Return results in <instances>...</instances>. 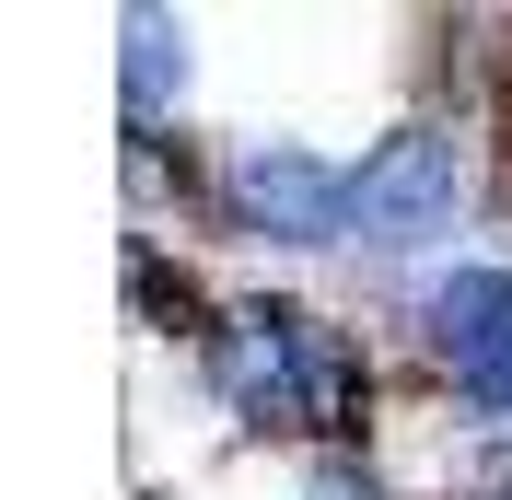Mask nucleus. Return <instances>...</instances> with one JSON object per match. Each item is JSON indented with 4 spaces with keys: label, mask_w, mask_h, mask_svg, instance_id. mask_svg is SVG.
Segmentation results:
<instances>
[{
    "label": "nucleus",
    "mask_w": 512,
    "mask_h": 500,
    "mask_svg": "<svg viewBox=\"0 0 512 500\" xmlns=\"http://www.w3.org/2000/svg\"><path fill=\"white\" fill-rule=\"evenodd\" d=\"M419 338L454 373V396L501 419L512 407V268H443L419 291Z\"/></svg>",
    "instance_id": "obj_4"
},
{
    "label": "nucleus",
    "mask_w": 512,
    "mask_h": 500,
    "mask_svg": "<svg viewBox=\"0 0 512 500\" xmlns=\"http://www.w3.org/2000/svg\"><path fill=\"white\" fill-rule=\"evenodd\" d=\"M128 303L152 314V326H163V314H175V326H187V314H198V291H187V280H175V268H163V256H152V245H128Z\"/></svg>",
    "instance_id": "obj_6"
},
{
    "label": "nucleus",
    "mask_w": 512,
    "mask_h": 500,
    "mask_svg": "<svg viewBox=\"0 0 512 500\" xmlns=\"http://www.w3.org/2000/svg\"><path fill=\"white\" fill-rule=\"evenodd\" d=\"M303 500H384V477L361 466V454H315V466H303Z\"/></svg>",
    "instance_id": "obj_7"
},
{
    "label": "nucleus",
    "mask_w": 512,
    "mask_h": 500,
    "mask_svg": "<svg viewBox=\"0 0 512 500\" xmlns=\"http://www.w3.org/2000/svg\"><path fill=\"white\" fill-rule=\"evenodd\" d=\"M175 94H187V35L163 12H128V128H152Z\"/></svg>",
    "instance_id": "obj_5"
},
{
    "label": "nucleus",
    "mask_w": 512,
    "mask_h": 500,
    "mask_svg": "<svg viewBox=\"0 0 512 500\" xmlns=\"http://www.w3.org/2000/svg\"><path fill=\"white\" fill-rule=\"evenodd\" d=\"M454 198H466V152H454V128H396L373 140V163L350 175V245L373 256H408L431 233H454Z\"/></svg>",
    "instance_id": "obj_2"
},
{
    "label": "nucleus",
    "mask_w": 512,
    "mask_h": 500,
    "mask_svg": "<svg viewBox=\"0 0 512 500\" xmlns=\"http://www.w3.org/2000/svg\"><path fill=\"white\" fill-rule=\"evenodd\" d=\"M222 210L233 233H268V245H350V175L291 152V140H233Z\"/></svg>",
    "instance_id": "obj_3"
},
{
    "label": "nucleus",
    "mask_w": 512,
    "mask_h": 500,
    "mask_svg": "<svg viewBox=\"0 0 512 500\" xmlns=\"http://www.w3.org/2000/svg\"><path fill=\"white\" fill-rule=\"evenodd\" d=\"M198 361H210V384H222V407L245 431H315L326 454H350L361 407H373V361L315 303H268V291L222 303L198 326Z\"/></svg>",
    "instance_id": "obj_1"
}]
</instances>
